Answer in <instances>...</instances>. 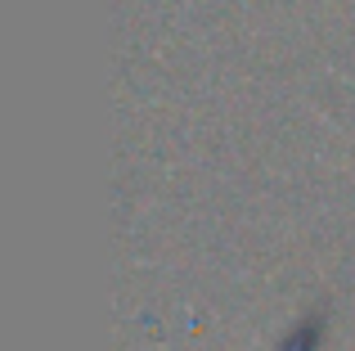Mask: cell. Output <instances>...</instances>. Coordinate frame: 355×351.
<instances>
[{"mask_svg":"<svg viewBox=\"0 0 355 351\" xmlns=\"http://www.w3.org/2000/svg\"><path fill=\"white\" fill-rule=\"evenodd\" d=\"M320 338H324V316H306L302 325L279 343V351H320Z\"/></svg>","mask_w":355,"mask_h":351,"instance_id":"6da1fadb","label":"cell"}]
</instances>
